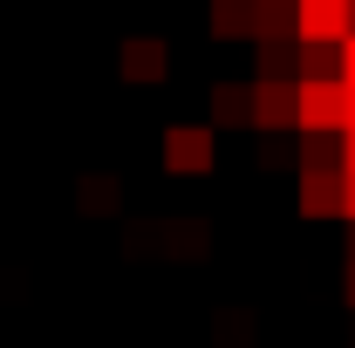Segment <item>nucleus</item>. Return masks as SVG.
Instances as JSON below:
<instances>
[{
    "label": "nucleus",
    "mask_w": 355,
    "mask_h": 348,
    "mask_svg": "<svg viewBox=\"0 0 355 348\" xmlns=\"http://www.w3.org/2000/svg\"><path fill=\"white\" fill-rule=\"evenodd\" d=\"M294 130H349V89L342 76L328 82H294Z\"/></svg>",
    "instance_id": "1"
},
{
    "label": "nucleus",
    "mask_w": 355,
    "mask_h": 348,
    "mask_svg": "<svg viewBox=\"0 0 355 348\" xmlns=\"http://www.w3.org/2000/svg\"><path fill=\"white\" fill-rule=\"evenodd\" d=\"M212 123H178L171 137H164V171H178V177H205L212 171Z\"/></svg>",
    "instance_id": "2"
},
{
    "label": "nucleus",
    "mask_w": 355,
    "mask_h": 348,
    "mask_svg": "<svg viewBox=\"0 0 355 348\" xmlns=\"http://www.w3.org/2000/svg\"><path fill=\"white\" fill-rule=\"evenodd\" d=\"M349 0H294V42H342Z\"/></svg>",
    "instance_id": "3"
},
{
    "label": "nucleus",
    "mask_w": 355,
    "mask_h": 348,
    "mask_svg": "<svg viewBox=\"0 0 355 348\" xmlns=\"http://www.w3.org/2000/svg\"><path fill=\"white\" fill-rule=\"evenodd\" d=\"M253 123L260 130H294V82L287 76H260L253 82Z\"/></svg>",
    "instance_id": "4"
},
{
    "label": "nucleus",
    "mask_w": 355,
    "mask_h": 348,
    "mask_svg": "<svg viewBox=\"0 0 355 348\" xmlns=\"http://www.w3.org/2000/svg\"><path fill=\"white\" fill-rule=\"evenodd\" d=\"M116 62H123V76H130V82H164V76H171V48L157 42V35H130Z\"/></svg>",
    "instance_id": "5"
},
{
    "label": "nucleus",
    "mask_w": 355,
    "mask_h": 348,
    "mask_svg": "<svg viewBox=\"0 0 355 348\" xmlns=\"http://www.w3.org/2000/svg\"><path fill=\"white\" fill-rule=\"evenodd\" d=\"M246 35L253 42H294V0H246Z\"/></svg>",
    "instance_id": "6"
},
{
    "label": "nucleus",
    "mask_w": 355,
    "mask_h": 348,
    "mask_svg": "<svg viewBox=\"0 0 355 348\" xmlns=\"http://www.w3.org/2000/svg\"><path fill=\"white\" fill-rule=\"evenodd\" d=\"M301 212L308 218L342 212V171H301Z\"/></svg>",
    "instance_id": "7"
},
{
    "label": "nucleus",
    "mask_w": 355,
    "mask_h": 348,
    "mask_svg": "<svg viewBox=\"0 0 355 348\" xmlns=\"http://www.w3.org/2000/svg\"><path fill=\"white\" fill-rule=\"evenodd\" d=\"M342 42H301V82H328V76H342V55H335Z\"/></svg>",
    "instance_id": "8"
},
{
    "label": "nucleus",
    "mask_w": 355,
    "mask_h": 348,
    "mask_svg": "<svg viewBox=\"0 0 355 348\" xmlns=\"http://www.w3.org/2000/svg\"><path fill=\"white\" fill-rule=\"evenodd\" d=\"M212 123H253V89H239V82L212 89Z\"/></svg>",
    "instance_id": "9"
},
{
    "label": "nucleus",
    "mask_w": 355,
    "mask_h": 348,
    "mask_svg": "<svg viewBox=\"0 0 355 348\" xmlns=\"http://www.w3.org/2000/svg\"><path fill=\"white\" fill-rule=\"evenodd\" d=\"M212 35H246V0H212Z\"/></svg>",
    "instance_id": "10"
},
{
    "label": "nucleus",
    "mask_w": 355,
    "mask_h": 348,
    "mask_svg": "<svg viewBox=\"0 0 355 348\" xmlns=\"http://www.w3.org/2000/svg\"><path fill=\"white\" fill-rule=\"evenodd\" d=\"M342 82L355 89V35H342Z\"/></svg>",
    "instance_id": "11"
},
{
    "label": "nucleus",
    "mask_w": 355,
    "mask_h": 348,
    "mask_svg": "<svg viewBox=\"0 0 355 348\" xmlns=\"http://www.w3.org/2000/svg\"><path fill=\"white\" fill-rule=\"evenodd\" d=\"M342 212L355 218V171H342Z\"/></svg>",
    "instance_id": "12"
},
{
    "label": "nucleus",
    "mask_w": 355,
    "mask_h": 348,
    "mask_svg": "<svg viewBox=\"0 0 355 348\" xmlns=\"http://www.w3.org/2000/svg\"><path fill=\"white\" fill-rule=\"evenodd\" d=\"M342 171H355V130H342Z\"/></svg>",
    "instance_id": "13"
},
{
    "label": "nucleus",
    "mask_w": 355,
    "mask_h": 348,
    "mask_svg": "<svg viewBox=\"0 0 355 348\" xmlns=\"http://www.w3.org/2000/svg\"><path fill=\"white\" fill-rule=\"evenodd\" d=\"M342 89H349V82H342ZM349 130H355V89H349Z\"/></svg>",
    "instance_id": "14"
},
{
    "label": "nucleus",
    "mask_w": 355,
    "mask_h": 348,
    "mask_svg": "<svg viewBox=\"0 0 355 348\" xmlns=\"http://www.w3.org/2000/svg\"><path fill=\"white\" fill-rule=\"evenodd\" d=\"M349 307H355V260H349Z\"/></svg>",
    "instance_id": "15"
},
{
    "label": "nucleus",
    "mask_w": 355,
    "mask_h": 348,
    "mask_svg": "<svg viewBox=\"0 0 355 348\" xmlns=\"http://www.w3.org/2000/svg\"><path fill=\"white\" fill-rule=\"evenodd\" d=\"M349 35H355V0H349Z\"/></svg>",
    "instance_id": "16"
}]
</instances>
